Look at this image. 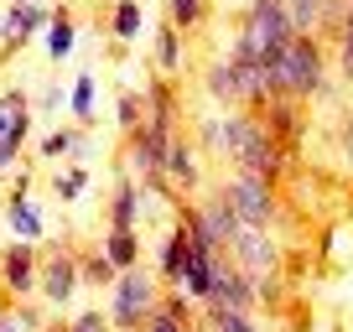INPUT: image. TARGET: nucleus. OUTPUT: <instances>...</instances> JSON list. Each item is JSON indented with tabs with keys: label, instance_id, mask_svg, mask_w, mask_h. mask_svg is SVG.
<instances>
[{
	"label": "nucleus",
	"instance_id": "nucleus-23",
	"mask_svg": "<svg viewBox=\"0 0 353 332\" xmlns=\"http://www.w3.org/2000/svg\"><path fill=\"white\" fill-rule=\"evenodd\" d=\"M203 322H208V332H260L250 311H229V307H213V301L203 307Z\"/></svg>",
	"mask_w": 353,
	"mask_h": 332
},
{
	"label": "nucleus",
	"instance_id": "nucleus-1",
	"mask_svg": "<svg viewBox=\"0 0 353 332\" xmlns=\"http://www.w3.org/2000/svg\"><path fill=\"white\" fill-rule=\"evenodd\" d=\"M265 89H270V104L291 99H322L327 94V63H322V42L317 37H291V47L281 57L265 63Z\"/></svg>",
	"mask_w": 353,
	"mask_h": 332
},
{
	"label": "nucleus",
	"instance_id": "nucleus-25",
	"mask_svg": "<svg viewBox=\"0 0 353 332\" xmlns=\"http://www.w3.org/2000/svg\"><path fill=\"white\" fill-rule=\"evenodd\" d=\"M145 94H120V99H114V125H120V135H135L145 125Z\"/></svg>",
	"mask_w": 353,
	"mask_h": 332
},
{
	"label": "nucleus",
	"instance_id": "nucleus-27",
	"mask_svg": "<svg viewBox=\"0 0 353 332\" xmlns=\"http://www.w3.org/2000/svg\"><path fill=\"white\" fill-rule=\"evenodd\" d=\"M156 68H161V73H176V68H182V32H176L172 21L156 32Z\"/></svg>",
	"mask_w": 353,
	"mask_h": 332
},
{
	"label": "nucleus",
	"instance_id": "nucleus-6",
	"mask_svg": "<svg viewBox=\"0 0 353 332\" xmlns=\"http://www.w3.org/2000/svg\"><path fill=\"white\" fill-rule=\"evenodd\" d=\"M176 114H161L151 110L145 125L135 135H125V172L135 177H151V172H166V156H172V141H176Z\"/></svg>",
	"mask_w": 353,
	"mask_h": 332
},
{
	"label": "nucleus",
	"instance_id": "nucleus-2",
	"mask_svg": "<svg viewBox=\"0 0 353 332\" xmlns=\"http://www.w3.org/2000/svg\"><path fill=\"white\" fill-rule=\"evenodd\" d=\"M223 156L234 161V172H254V177H265L270 187L286 177V151L276 145L270 125L254 120L250 110H234L229 120H223Z\"/></svg>",
	"mask_w": 353,
	"mask_h": 332
},
{
	"label": "nucleus",
	"instance_id": "nucleus-34",
	"mask_svg": "<svg viewBox=\"0 0 353 332\" xmlns=\"http://www.w3.org/2000/svg\"><path fill=\"white\" fill-rule=\"evenodd\" d=\"M338 151H343V166L353 172V104H348V114H343V130H338Z\"/></svg>",
	"mask_w": 353,
	"mask_h": 332
},
{
	"label": "nucleus",
	"instance_id": "nucleus-16",
	"mask_svg": "<svg viewBox=\"0 0 353 332\" xmlns=\"http://www.w3.org/2000/svg\"><path fill=\"white\" fill-rule=\"evenodd\" d=\"M182 265H188V229L176 223L161 239V249H156V276H161L166 286H176V280H182Z\"/></svg>",
	"mask_w": 353,
	"mask_h": 332
},
{
	"label": "nucleus",
	"instance_id": "nucleus-33",
	"mask_svg": "<svg viewBox=\"0 0 353 332\" xmlns=\"http://www.w3.org/2000/svg\"><path fill=\"white\" fill-rule=\"evenodd\" d=\"M141 332H192V327H188V322H176L172 311H161V307H156V311H151V322H145Z\"/></svg>",
	"mask_w": 353,
	"mask_h": 332
},
{
	"label": "nucleus",
	"instance_id": "nucleus-36",
	"mask_svg": "<svg viewBox=\"0 0 353 332\" xmlns=\"http://www.w3.org/2000/svg\"><path fill=\"white\" fill-rule=\"evenodd\" d=\"M203 145H208V151H223V120H203Z\"/></svg>",
	"mask_w": 353,
	"mask_h": 332
},
{
	"label": "nucleus",
	"instance_id": "nucleus-21",
	"mask_svg": "<svg viewBox=\"0 0 353 332\" xmlns=\"http://www.w3.org/2000/svg\"><path fill=\"white\" fill-rule=\"evenodd\" d=\"M94 99H99V83H94V73H78L73 89H68V114H73L78 125H94Z\"/></svg>",
	"mask_w": 353,
	"mask_h": 332
},
{
	"label": "nucleus",
	"instance_id": "nucleus-38",
	"mask_svg": "<svg viewBox=\"0 0 353 332\" xmlns=\"http://www.w3.org/2000/svg\"><path fill=\"white\" fill-rule=\"evenodd\" d=\"M68 156H73V161H83V156H88V135L83 130H78V141H73V151H68Z\"/></svg>",
	"mask_w": 353,
	"mask_h": 332
},
{
	"label": "nucleus",
	"instance_id": "nucleus-13",
	"mask_svg": "<svg viewBox=\"0 0 353 332\" xmlns=\"http://www.w3.org/2000/svg\"><path fill=\"white\" fill-rule=\"evenodd\" d=\"M135 223H141V182L120 166L110 182V229H135Z\"/></svg>",
	"mask_w": 353,
	"mask_h": 332
},
{
	"label": "nucleus",
	"instance_id": "nucleus-32",
	"mask_svg": "<svg viewBox=\"0 0 353 332\" xmlns=\"http://www.w3.org/2000/svg\"><path fill=\"white\" fill-rule=\"evenodd\" d=\"M338 73H343V83H353V6H348V21L338 32Z\"/></svg>",
	"mask_w": 353,
	"mask_h": 332
},
{
	"label": "nucleus",
	"instance_id": "nucleus-37",
	"mask_svg": "<svg viewBox=\"0 0 353 332\" xmlns=\"http://www.w3.org/2000/svg\"><path fill=\"white\" fill-rule=\"evenodd\" d=\"M0 332H26V322L16 311H0Z\"/></svg>",
	"mask_w": 353,
	"mask_h": 332
},
{
	"label": "nucleus",
	"instance_id": "nucleus-17",
	"mask_svg": "<svg viewBox=\"0 0 353 332\" xmlns=\"http://www.w3.org/2000/svg\"><path fill=\"white\" fill-rule=\"evenodd\" d=\"M198 223H203V229H208L213 239L223 244V249H229V239H234V234H239V218H234V208H229V203L219 198V192L198 203Z\"/></svg>",
	"mask_w": 353,
	"mask_h": 332
},
{
	"label": "nucleus",
	"instance_id": "nucleus-26",
	"mask_svg": "<svg viewBox=\"0 0 353 332\" xmlns=\"http://www.w3.org/2000/svg\"><path fill=\"white\" fill-rule=\"evenodd\" d=\"M141 26H145L141 6H135V0H114V16H110V32H114V37H120V42H135V37H141Z\"/></svg>",
	"mask_w": 353,
	"mask_h": 332
},
{
	"label": "nucleus",
	"instance_id": "nucleus-20",
	"mask_svg": "<svg viewBox=\"0 0 353 332\" xmlns=\"http://www.w3.org/2000/svg\"><path fill=\"white\" fill-rule=\"evenodd\" d=\"M78 276H83V286H94V291H110L120 270H114L110 260H104V249H78Z\"/></svg>",
	"mask_w": 353,
	"mask_h": 332
},
{
	"label": "nucleus",
	"instance_id": "nucleus-4",
	"mask_svg": "<svg viewBox=\"0 0 353 332\" xmlns=\"http://www.w3.org/2000/svg\"><path fill=\"white\" fill-rule=\"evenodd\" d=\"M156 307H161V276L145 270V265H135V270H125V276H114L110 307H104V311H110L114 332H141Z\"/></svg>",
	"mask_w": 353,
	"mask_h": 332
},
{
	"label": "nucleus",
	"instance_id": "nucleus-11",
	"mask_svg": "<svg viewBox=\"0 0 353 332\" xmlns=\"http://www.w3.org/2000/svg\"><path fill=\"white\" fill-rule=\"evenodd\" d=\"M0 280L11 291L16 301H32L37 296V280H42V255H37V244L26 239H11L0 249Z\"/></svg>",
	"mask_w": 353,
	"mask_h": 332
},
{
	"label": "nucleus",
	"instance_id": "nucleus-8",
	"mask_svg": "<svg viewBox=\"0 0 353 332\" xmlns=\"http://www.w3.org/2000/svg\"><path fill=\"white\" fill-rule=\"evenodd\" d=\"M260 301H265L260 280H254V276H244V270L229 260V249H219V260H213V307L250 311V317H254V307H260Z\"/></svg>",
	"mask_w": 353,
	"mask_h": 332
},
{
	"label": "nucleus",
	"instance_id": "nucleus-12",
	"mask_svg": "<svg viewBox=\"0 0 353 332\" xmlns=\"http://www.w3.org/2000/svg\"><path fill=\"white\" fill-rule=\"evenodd\" d=\"M47 26H52V11H47V6H6V16H0V47H6V52H21Z\"/></svg>",
	"mask_w": 353,
	"mask_h": 332
},
{
	"label": "nucleus",
	"instance_id": "nucleus-19",
	"mask_svg": "<svg viewBox=\"0 0 353 332\" xmlns=\"http://www.w3.org/2000/svg\"><path fill=\"white\" fill-rule=\"evenodd\" d=\"M73 47H78L73 16H68V6H52V26H47V57H52V63H68V57H73Z\"/></svg>",
	"mask_w": 353,
	"mask_h": 332
},
{
	"label": "nucleus",
	"instance_id": "nucleus-40",
	"mask_svg": "<svg viewBox=\"0 0 353 332\" xmlns=\"http://www.w3.org/2000/svg\"><path fill=\"white\" fill-rule=\"evenodd\" d=\"M234 6H244V11H250V6H254V0H234Z\"/></svg>",
	"mask_w": 353,
	"mask_h": 332
},
{
	"label": "nucleus",
	"instance_id": "nucleus-28",
	"mask_svg": "<svg viewBox=\"0 0 353 332\" xmlns=\"http://www.w3.org/2000/svg\"><path fill=\"white\" fill-rule=\"evenodd\" d=\"M208 94H213V99H223V104H234V110H239V83H234V68H229V57L208 68Z\"/></svg>",
	"mask_w": 353,
	"mask_h": 332
},
{
	"label": "nucleus",
	"instance_id": "nucleus-24",
	"mask_svg": "<svg viewBox=\"0 0 353 332\" xmlns=\"http://www.w3.org/2000/svg\"><path fill=\"white\" fill-rule=\"evenodd\" d=\"M52 192H57L63 203H78V198L88 192V166H83V161H68L63 172L52 177Z\"/></svg>",
	"mask_w": 353,
	"mask_h": 332
},
{
	"label": "nucleus",
	"instance_id": "nucleus-29",
	"mask_svg": "<svg viewBox=\"0 0 353 332\" xmlns=\"http://www.w3.org/2000/svg\"><path fill=\"white\" fill-rule=\"evenodd\" d=\"M208 21V0H172V26L176 32H198Z\"/></svg>",
	"mask_w": 353,
	"mask_h": 332
},
{
	"label": "nucleus",
	"instance_id": "nucleus-5",
	"mask_svg": "<svg viewBox=\"0 0 353 332\" xmlns=\"http://www.w3.org/2000/svg\"><path fill=\"white\" fill-rule=\"evenodd\" d=\"M219 198L234 208V218L250 223V229H276L281 218V203H276V187L265 177H254V172H229V177L219 182Z\"/></svg>",
	"mask_w": 353,
	"mask_h": 332
},
{
	"label": "nucleus",
	"instance_id": "nucleus-3",
	"mask_svg": "<svg viewBox=\"0 0 353 332\" xmlns=\"http://www.w3.org/2000/svg\"><path fill=\"white\" fill-rule=\"evenodd\" d=\"M291 37H296V26H291L286 0H254L250 11H244L239 37H234L229 47H239V52L254 57V63H270V57H281L291 47Z\"/></svg>",
	"mask_w": 353,
	"mask_h": 332
},
{
	"label": "nucleus",
	"instance_id": "nucleus-7",
	"mask_svg": "<svg viewBox=\"0 0 353 332\" xmlns=\"http://www.w3.org/2000/svg\"><path fill=\"white\" fill-rule=\"evenodd\" d=\"M229 260L244 270V276L260 280V291L270 296V276H276V265H281L276 244H270V234H265V229H250V223H239V234L229 239Z\"/></svg>",
	"mask_w": 353,
	"mask_h": 332
},
{
	"label": "nucleus",
	"instance_id": "nucleus-14",
	"mask_svg": "<svg viewBox=\"0 0 353 332\" xmlns=\"http://www.w3.org/2000/svg\"><path fill=\"white\" fill-rule=\"evenodd\" d=\"M166 182H172V192L182 203L198 192V182H203V166H198V151H192L188 141H172V156H166Z\"/></svg>",
	"mask_w": 353,
	"mask_h": 332
},
{
	"label": "nucleus",
	"instance_id": "nucleus-35",
	"mask_svg": "<svg viewBox=\"0 0 353 332\" xmlns=\"http://www.w3.org/2000/svg\"><path fill=\"white\" fill-rule=\"evenodd\" d=\"M37 104H42V110H63V104H68V89H57V83H47V89L37 94Z\"/></svg>",
	"mask_w": 353,
	"mask_h": 332
},
{
	"label": "nucleus",
	"instance_id": "nucleus-31",
	"mask_svg": "<svg viewBox=\"0 0 353 332\" xmlns=\"http://www.w3.org/2000/svg\"><path fill=\"white\" fill-rule=\"evenodd\" d=\"M73 141H78V125H63V130L42 135V145H37V156H42V161H57V156H68V151H73Z\"/></svg>",
	"mask_w": 353,
	"mask_h": 332
},
{
	"label": "nucleus",
	"instance_id": "nucleus-39",
	"mask_svg": "<svg viewBox=\"0 0 353 332\" xmlns=\"http://www.w3.org/2000/svg\"><path fill=\"white\" fill-rule=\"evenodd\" d=\"M11 6H47V0H11Z\"/></svg>",
	"mask_w": 353,
	"mask_h": 332
},
{
	"label": "nucleus",
	"instance_id": "nucleus-9",
	"mask_svg": "<svg viewBox=\"0 0 353 332\" xmlns=\"http://www.w3.org/2000/svg\"><path fill=\"white\" fill-rule=\"evenodd\" d=\"M78 286H83V276H78V249H47V255H42V280H37V296H42L47 307L68 311Z\"/></svg>",
	"mask_w": 353,
	"mask_h": 332
},
{
	"label": "nucleus",
	"instance_id": "nucleus-22",
	"mask_svg": "<svg viewBox=\"0 0 353 332\" xmlns=\"http://www.w3.org/2000/svg\"><path fill=\"white\" fill-rule=\"evenodd\" d=\"M327 6H332V0H286L296 37H317V26H322V16H327Z\"/></svg>",
	"mask_w": 353,
	"mask_h": 332
},
{
	"label": "nucleus",
	"instance_id": "nucleus-15",
	"mask_svg": "<svg viewBox=\"0 0 353 332\" xmlns=\"http://www.w3.org/2000/svg\"><path fill=\"white\" fill-rule=\"evenodd\" d=\"M6 223H11V234H16V239H26V244H42V234H47L42 208H37L26 192H11V198H6Z\"/></svg>",
	"mask_w": 353,
	"mask_h": 332
},
{
	"label": "nucleus",
	"instance_id": "nucleus-30",
	"mask_svg": "<svg viewBox=\"0 0 353 332\" xmlns=\"http://www.w3.org/2000/svg\"><path fill=\"white\" fill-rule=\"evenodd\" d=\"M63 332H114V322H110V311H104V307H83V311L68 317Z\"/></svg>",
	"mask_w": 353,
	"mask_h": 332
},
{
	"label": "nucleus",
	"instance_id": "nucleus-18",
	"mask_svg": "<svg viewBox=\"0 0 353 332\" xmlns=\"http://www.w3.org/2000/svg\"><path fill=\"white\" fill-rule=\"evenodd\" d=\"M99 249H104V260H110L120 276L141 265V239H135V229H104V244H99Z\"/></svg>",
	"mask_w": 353,
	"mask_h": 332
},
{
	"label": "nucleus",
	"instance_id": "nucleus-10",
	"mask_svg": "<svg viewBox=\"0 0 353 332\" xmlns=\"http://www.w3.org/2000/svg\"><path fill=\"white\" fill-rule=\"evenodd\" d=\"M26 135H32V99H26V89H6L0 94V172L16 166Z\"/></svg>",
	"mask_w": 353,
	"mask_h": 332
}]
</instances>
